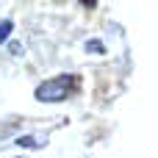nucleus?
I'll use <instances>...</instances> for the list:
<instances>
[{
    "instance_id": "1",
    "label": "nucleus",
    "mask_w": 158,
    "mask_h": 158,
    "mask_svg": "<svg viewBox=\"0 0 158 158\" xmlns=\"http://www.w3.org/2000/svg\"><path fill=\"white\" fill-rule=\"evenodd\" d=\"M75 86H78L75 75H58V78H50V81L39 83L36 92H33V97L39 103H61V100H67L75 92Z\"/></svg>"
},
{
    "instance_id": "5",
    "label": "nucleus",
    "mask_w": 158,
    "mask_h": 158,
    "mask_svg": "<svg viewBox=\"0 0 158 158\" xmlns=\"http://www.w3.org/2000/svg\"><path fill=\"white\" fill-rule=\"evenodd\" d=\"M81 3H83L86 8H94V6H97V0H81Z\"/></svg>"
},
{
    "instance_id": "4",
    "label": "nucleus",
    "mask_w": 158,
    "mask_h": 158,
    "mask_svg": "<svg viewBox=\"0 0 158 158\" xmlns=\"http://www.w3.org/2000/svg\"><path fill=\"white\" fill-rule=\"evenodd\" d=\"M86 50H89V53H103L106 47H103L100 42H89V44H86Z\"/></svg>"
},
{
    "instance_id": "2",
    "label": "nucleus",
    "mask_w": 158,
    "mask_h": 158,
    "mask_svg": "<svg viewBox=\"0 0 158 158\" xmlns=\"http://www.w3.org/2000/svg\"><path fill=\"white\" fill-rule=\"evenodd\" d=\"M11 31H14V22H11V19H3V22H0V44L11 36Z\"/></svg>"
},
{
    "instance_id": "3",
    "label": "nucleus",
    "mask_w": 158,
    "mask_h": 158,
    "mask_svg": "<svg viewBox=\"0 0 158 158\" xmlns=\"http://www.w3.org/2000/svg\"><path fill=\"white\" fill-rule=\"evenodd\" d=\"M17 144H19V147H28V150L39 147V142H36L33 136H19V139H17Z\"/></svg>"
}]
</instances>
